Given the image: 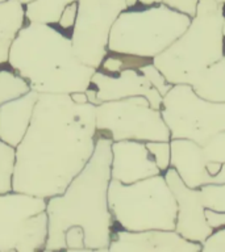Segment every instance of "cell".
Instances as JSON below:
<instances>
[{
  "mask_svg": "<svg viewBox=\"0 0 225 252\" xmlns=\"http://www.w3.org/2000/svg\"><path fill=\"white\" fill-rule=\"evenodd\" d=\"M125 1H126V7H128V9L134 8L138 4V0H125Z\"/></svg>",
  "mask_w": 225,
  "mask_h": 252,
  "instance_id": "obj_34",
  "label": "cell"
},
{
  "mask_svg": "<svg viewBox=\"0 0 225 252\" xmlns=\"http://www.w3.org/2000/svg\"><path fill=\"white\" fill-rule=\"evenodd\" d=\"M8 64L38 94L86 92L96 71L76 58L70 37L54 25L29 21L12 42Z\"/></svg>",
  "mask_w": 225,
  "mask_h": 252,
  "instance_id": "obj_3",
  "label": "cell"
},
{
  "mask_svg": "<svg viewBox=\"0 0 225 252\" xmlns=\"http://www.w3.org/2000/svg\"><path fill=\"white\" fill-rule=\"evenodd\" d=\"M138 71H140L142 75H145V78L148 79V80L150 82V84H151V86H153L154 88L159 92V94H161L162 97H163V96H165V94L171 90V87L174 86V84H171V83H169L167 80H166L163 74H162L161 71L158 70L157 67L154 66L153 62L148 63V64H145V66L140 67Z\"/></svg>",
  "mask_w": 225,
  "mask_h": 252,
  "instance_id": "obj_26",
  "label": "cell"
},
{
  "mask_svg": "<svg viewBox=\"0 0 225 252\" xmlns=\"http://www.w3.org/2000/svg\"><path fill=\"white\" fill-rule=\"evenodd\" d=\"M224 4L199 0L196 13L183 34L153 58V64L171 84H192L213 63L224 58Z\"/></svg>",
  "mask_w": 225,
  "mask_h": 252,
  "instance_id": "obj_4",
  "label": "cell"
},
{
  "mask_svg": "<svg viewBox=\"0 0 225 252\" xmlns=\"http://www.w3.org/2000/svg\"><path fill=\"white\" fill-rule=\"evenodd\" d=\"M111 252H200L201 243L186 239L175 230H113Z\"/></svg>",
  "mask_w": 225,
  "mask_h": 252,
  "instance_id": "obj_13",
  "label": "cell"
},
{
  "mask_svg": "<svg viewBox=\"0 0 225 252\" xmlns=\"http://www.w3.org/2000/svg\"><path fill=\"white\" fill-rule=\"evenodd\" d=\"M47 230L46 198L15 190L0 193V252L43 251Z\"/></svg>",
  "mask_w": 225,
  "mask_h": 252,
  "instance_id": "obj_8",
  "label": "cell"
},
{
  "mask_svg": "<svg viewBox=\"0 0 225 252\" xmlns=\"http://www.w3.org/2000/svg\"><path fill=\"white\" fill-rule=\"evenodd\" d=\"M95 134L94 104H75L69 94H39L16 146L12 190L46 200L65 192L92 157Z\"/></svg>",
  "mask_w": 225,
  "mask_h": 252,
  "instance_id": "obj_1",
  "label": "cell"
},
{
  "mask_svg": "<svg viewBox=\"0 0 225 252\" xmlns=\"http://www.w3.org/2000/svg\"><path fill=\"white\" fill-rule=\"evenodd\" d=\"M108 206L124 230H175L177 200L162 173L132 184L111 179Z\"/></svg>",
  "mask_w": 225,
  "mask_h": 252,
  "instance_id": "obj_6",
  "label": "cell"
},
{
  "mask_svg": "<svg viewBox=\"0 0 225 252\" xmlns=\"http://www.w3.org/2000/svg\"><path fill=\"white\" fill-rule=\"evenodd\" d=\"M219 3L225 4V0H216ZM166 5H169L170 8H174L177 11L188 15L189 17H193L196 13V7L199 0H163L162 1Z\"/></svg>",
  "mask_w": 225,
  "mask_h": 252,
  "instance_id": "obj_29",
  "label": "cell"
},
{
  "mask_svg": "<svg viewBox=\"0 0 225 252\" xmlns=\"http://www.w3.org/2000/svg\"><path fill=\"white\" fill-rule=\"evenodd\" d=\"M25 24V5L19 0L0 3V66L8 63L12 42Z\"/></svg>",
  "mask_w": 225,
  "mask_h": 252,
  "instance_id": "obj_17",
  "label": "cell"
},
{
  "mask_svg": "<svg viewBox=\"0 0 225 252\" xmlns=\"http://www.w3.org/2000/svg\"><path fill=\"white\" fill-rule=\"evenodd\" d=\"M200 97L215 102H225V58L207 67L191 84Z\"/></svg>",
  "mask_w": 225,
  "mask_h": 252,
  "instance_id": "obj_18",
  "label": "cell"
},
{
  "mask_svg": "<svg viewBox=\"0 0 225 252\" xmlns=\"http://www.w3.org/2000/svg\"><path fill=\"white\" fill-rule=\"evenodd\" d=\"M191 17L163 3L125 9L114 21L108 53L153 59L183 34Z\"/></svg>",
  "mask_w": 225,
  "mask_h": 252,
  "instance_id": "obj_5",
  "label": "cell"
},
{
  "mask_svg": "<svg viewBox=\"0 0 225 252\" xmlns=\"http://www.w3.org/2000/svg\"><path fill=\"white\" fill-rule=\"evenodd\" d=\"M163 0H138V3L144 5V7H148V5H153V4H159L162 3Z\"/></svg>",
  "mask_w": 225,
  "mask_h": 252,
  "instance_id": "obj_33",
  "label": "cell"
},
{
  "mask_svg": "<svg viewBox=\"0 0 225 252\" xmlns=\"http://www.w3.org/2000/svg\"><path fill=\"white\" fill-rule=\"evenodd\" d=\"M125 9V0H78V15L70 39L80 62L98 70L108 54L111 29Z\"/></svg>",
  "mask_w": 225,
  "mask_h": 252,
  "instance_id": "obj_10",
  "label": "cell"
},
{
  "mask_svg": "<svg viewBox=\"0 0 225 252\" xmlns=\"http://www.w3.org/2000/svg\"><path fill=\"white\" fill-rule=\"evenodd\" d=\"M70 97L75 104H79V105L88 102V97H87L86 92H74V94H70Z\"/></svg>",
  "mask_w": 225,
  "mask_h": 252,
  "instance_id": "obj_32",
  "label": "cell"
},
{
  "mask_svg": "<svg viewBox=\"0 0 225 252\" xmlns=\"http://www.w3.org/2000/svg\"><path fill=\"white\" fill-rule=\"evenodd\" d=\"M112 139L96 135L92 157L65 192L46 200L49 220L43 251H66L65 234L71 226L84 232L86 251H108L114 220L108 206Z\"/></svg>",
  "mask_w": 225,
  "mask_h": 252,
  "instance_id": "obj_2",
  "label": "cell"
},
{
  "mask_svg": "<svg viewBox=\"0 0 225 252\" xmlns=\"http://www.w3.org/2000/svg\"><path fill=\"white\" fill-rule=\"evenodd\" d=\"M91 87L95 90L96 105L100 102L144 96L148 98L153 109H161L163 97L150 84L145 75L134 68H126L116 75H110L96 70L91 78Z\"/></svg>",
  "mask_w": 225,
  "mask_h": 252,
  "instance_id": "obj_12",
  "label": "cell"
},
{
  "mask_svg": "<svg viewBox=\"0 0 225 252\" xmlns=\"http://www.w3.org/2000/svg\"><path fill=\"white\" fill-rule=\"evenodd\" d=\"M163 176L177 200L175 231L191 242L203 243L212 234L213 228L205 218V208L201 202L200 189L187 187L173 167L165 171Z\"/></svg>",
  "mask_w": 225,
  "mask_h": 252,
  "instance_id": "obj_11",
  "label": "cell"
},
{
  "mask_svg": "<svg viewBox=\"0 0 225 252\" xmlns=\"http://www.w3.org/2000/svg\"><path fill=\"white\" fill-rule=\"evenodd\" d=\"M76 15H78V1H74V3H70L69 5H66V8L63 9L62 15L58 20L59 29L62 31H71L74 28L75 20H76Z\"/></svg>",
  "mask_w": 225,
  "mask_h": 252,
  "instance_id": "obj_30",
  "label": "cell"
},
{
  "mask_svg": "<svg viewBox=\"0 0 225 252\" xmlns=\"http://www.w3.org/2000/svg\"><path fill=\"white\" fill-rule=\"evenodd\" d=\"M203 154L207 161L215 163H225V130L219 131L209 138L204 145H201Z\"/></svg>",
  "mask_w": 225,
  "mask_h": 252,
  "instance_id": "obj_24",
  "label": "cell"
},
{
  "mask_svg": "<svg viewBox=\"0 0 225 252\" xmlns=\"http://www.w3.org/2000/svg\"><path fill=\"white\" fill-rule=\"evenodd\" d=\"M224 58H225V54H224Z\"/></svg>",
  "mask_w": 225,
  "mask_h": 252,
  "instance_id": "obj_38",
  "label": "cell"
},
{
  "mask_svg": "<svg viewBox=\"0 0 225 252\" xmlns=\"http://www.w3.org/2000/svg\"><path fill=\"white\" fill-rule=\"evenodd\" d=\"M38 92L29 90L27 94L12 98L0 105V139L8 145L16 146L23 141L31 125L32 116Z\"/></svg>",
  "mask_w": 225,
  "mask_h": 252,
  "instance_id": "obj_16",
  "label": "cell"
},
{
  "mask_svg": "<svg viewBox=\"0 0 225 252\" xmlns=\"http://www.w3.org/2000/svg\"><path fill=\"white\" fill-rule=\"evenodd\" d=\"M96 134L112 141H171L161 110L153 109L144 96L100 102L95 105Z\"/></svg>",
  "mask_w": 225,
  "mask_h": 252,
  "instance_id": "obj_9",
  "label": "cell"
},
{
  "mask_svg": "<svg viewBox=\"0 0 225 252\" xmlns=\"http://www.w3.org/2000/svg\"><path fill=\"white\" fill-rule=\"evenodd\" d=\"M4 1H8V0H0V3H4Z\"/></svg>",
  "mask_w": 225,
  "mask_h": 252,
  "instance_id": "obj_37",
  "label": "cell"
},
{
  "mask_svg": "<svg viewBox=\"0 0 225 252\" xmlns=\"http://www.w3.org/2000/svg\"><path fill=\"white\" fill-rule=\"evenodd\" d=\"M66 251H86L84 232L80 226H71L65 234Z\"/></svg>",
  "mask_w": 225,
  "mask_h": 252,
  "instance_id": "obj_28",
  "label": "cell"
},
{
  "mask_svg": "<svg viewBox=\"0 0 225 252\" xmlns=\"http://www.w3.org/2000/svg\"><path fill=\"white\" fill-rule=\"evenodd\" d=\"M153 62V59L142 58L136 55L118 54V53H108L106 58L103 59L102 64L98 70L110 75H116L126 68H134L138 70L140 67L145 66L148 63Z\"/></svg>",
  "mask_w": 225,
  "mask_h": 252,
  "instance_id": "obj_20",
  "label": "cell"
},
{
  "mask_svg": "<svg viewBox=\"0 0 225 252\" xmlns=\"http://www.w3.org/2000/svg\"><path fill=\"white\" fill-rule=\"evenodd\" d=\"M201 202L205 209L213 212H225V183L223 184H207L200 187Z\"/></svg>",
  "mask_w": 225,
  "mask_h": 252,
  "instance_id": "obj_23",
  "label": "cell"
},
{
  "mask_svg": "<svg viewBox=\"0 0 225 252\" xmlns=\"http://www.w3.org/2000/svg\"><path fill=\"white\" fill-rule=\"evenodd\" d=\"M146 147L151 154V157L155 160V164L162 173L167 171L171 167L170 159H171V146L170 141H150L145 142Z\"/></svg>",
  "mask_w": 225,
  "mask_h": 252,
  "instance_id": "obj_25",
  "label": "cell"
},
{
  "mask_svg": "<svg viewBox=\"0 0 225 252\" xmlns=\"http://www.w3.org/2000/svg\"><path fill=\"white\" fill-rule=\"evenodd\" d=\"M19 1L23 4V5H27L28 3H31V1H33V0H19Z\"/></svg>",
  "mask_w": 225,
  "mask_h": 252,
  "instance_id": "obj_35",
  "label": "cell"
},
{
  "mask_svg": "<svg viewBox=\"0 0 225 252\" xmlns=\"http://www.w3.org/2000/svg\"><path fill=\"white\" fill-rule=\"evenodd\" d=\"M159 110L171 139L204 145L212 135L225 130V102L200 97L191 84H174L162 98Z\"/></svg>",
  "mask_w": 225,
  "mask_h": 252,
  "instance_id": "obj_7",
  "label": "cell"
},
{
  "mask_svg": "<svg viewBox=\"0 0 225 252\" xmlns=\"http://www.w3.org/2000/svg\"><path fill=\"white\" fill-rule=\"evenodd\" d=\"M205 218H207V222H208V224L213 230L225 226V212L219 213L209 210V209H205Z\"/></svg>",
  "mask_w": 225,
  "mask_h": 252,
  "instance_id": "obj_31",
  "label": "cell"
},
{
  "mask_svg": "<svg viewBox=\"0 0 225 252\" xmlns=\"http://www.w3.org/2000/svg\"><path fill=\"white\" fill-rule=\"evenodd\" d=\"M170 165L187 187L197 189L207 184H221L217 176L209 175L201 145L189 139H171Z\"/></svg>",
  "mask_w": 225,
  "mask_h": 252,
  "instance_id": "obj_15",
  "label": "cell"
},
{
  "mask_svg": "<svg viewBox=\"0 0 225 252\" xmlns=\"http://www.w3.org/2000/svg\"><path fill=\"white\" fill-rule=\"evenodd\" d=\"M223 34H224V38H225V15H224V21H223Z\"/></svg>",
  "mask_w": 225,
  "mask_h": 252,
  "instance_id": "obj_36",
  "label": "cell"
},
{
  "mask_svg": "<svg viewBox=\"0 0 225 252\" xmlns=\"http://www.w3.org/2000/svg\"><path fill=\"white\" fill-rule=\"evenodd\" d=\"M203 252H225V226L216 228L201 243Z\"/></svg>",
  "mask_w": 225,
  "mask_h": 252,
  "instance_id": "obj_27",
  "label": "cell"
},
{
  "mask_svg": "<svg viewBox=\"0 0 225 252\" xmlns=\"http://www.w3.org/2000/svg\"><path fill=\"white\" fill-rule=\"evenodd\" d=\"M78 0H33L25 5V19L29 23L57 25L63 9Z\"/></svg>",
  "mask_w": 225,
  "mask_h": 252,
  "instance_id": "obj_19",
  "label": "cell"
},
{
  "mask_svg": "<svg viewBox=\"0 0 225 252\" xmlns=\"http://www.w3.org/2000/svg\"><path fill=\"white\" fill-rule=\"evenodd\" d=\"M16 165V147L0 139V193L12 190Z\"/></svg>",
  "mask_w": 225,
  "mask_h": 252,
  "instance_id": "obj_22",
  "label": "cell"
},
{
  "mask_svg": "<svg viewBox=\"0 0 225 252\" xmlns=\"http://www.w3.org/2000/svg\"><path fill=\"white\" fill-rule=\"evenodd\" d=\"M29 88L25 80L12 70H0V105L27 94Z\"/></svg>",
  "mask_w": 225,
  "mask_h": 252,
  "instance_id": "obj_21",
  "label": "cell"
},
{
  "mask_svg": "<svg viewBox=\"0 0 225 252\" xmlns=\"http://www.w3.org/2000/svg\"><path fill=\"white\" fill-rule=\"evenodd\" d=\"M111 177L122 184H132L162 173L145 142L114 141L111 146Z\"/></svg>",
  "mask_w": 225,
  "mask_h": 252,
  "instance_id": "obj_14",
  "label": "cell"
}]
</instances>
